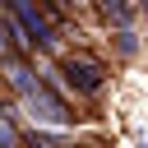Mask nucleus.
Segmentation results:
<instances>
[{"instance_id":"f257e3e1","label":"nucleus","mask_w":148,"mask_h":148,"mask_svg":"<svg viewBox=\"0 0 148 148\" xmlns=\"http://www.w3.org/2000/svg\"><path fill=\"white\" fill-rule=\"evenodd\" d=\"M9 18L23 28V37H28V46L37 51H46V46H56V23H51V14H46V5L42 0H9Z\"/></svg>"},{"instance_id":"0eeeda50","label":"nucleus","mask_w":148,"mask_h":148,"mask_svg":"<svg viewBox=\"0 0 148 148\" xmlns=\"http://www.w3.org/2000/svg\"><path fill=\"white\" fill-rule=\"evenodd\" d=\"M0 143H18V130H9V125H0Z\"/></svg>"},{"instance_id":"f03ea898","label":"nucleus","mask_w":148,"mask_h":148,"mask_svg":"<svg viewBox=\"0 0 148 148\" xmlns=\"http://www.w3.org/2000/svg\"><path fill=\"white\" fill-rule=\"evenodd\" d=\"M60 69H65L69 88H74V92H88V97H92V92L102 88V79H106V65H102L97 56H88V51L65 56V65H60Z\"/></svg>"},{"instance_id":"39448f33","label":"nucleus","mask_w":148,"mask_h":148,"mask_svg":"<svg viewBox=\"0 0 148 148\" xmlns=\"http://www.w3.org/2000/svg\"><path fill=\"white\" fill-rule=\"evenodd\" d=\"M102 5V18L111 28H130L134 23V0H97Z\"/></svg>"},{"instance_id":"423d86ee","label":"nucleus","mask_w":148,"mask_h":148,"mask_svg":"<svg viewBox=\"0 0 148 148\" xmlns=\"http://www.w3.org/2000/svg\"><path fill=\"white\" fill-rule=\"evenodd\" d=\"M14 56V42H9V18H0V60Z\"/></svg>"},{"instance_id":"20e7f679","label":"nucleus","mask_w":148,"mask_h":148,"mask_svg":"<svg viewBox=\"0 0 148 148\" xmlns=\"http://www.w3.org/2000/svg\"><path fill=\"white\" fill-rule=\"evenodd\" d=\"M5 65H9V88H14L18 97H28V92L42 83V79L32 74V65H28V60H18V56H5Z\"/></svg>"},{"instance_id":"6e6552de","label":"nucleus","mask_w":148,"mask_h":148,"mask_svg":"<svg viewBox=\"0 0 148 148\" xmlns=\"http://www.w3.org/2000/svg\"><path fill=\"white\" fill-rule=\"evenodd\" d=\"M139 5H143V9H148V0H139Z\"/></svg>"},{"instance_id":"7ed1b4c3","label":"nucleus","mask_w":148,"mask_h":148,"mask_svg":"<svg viewBox=\"0 0 148 148\" xmlns=\"http://www.w3.org/2000/svg\"><path fill=\"white\" fill-rule=\"evenodd\" d=\"M28 106H32L37 116H46V120H69V102H65L51 83H37V88L28 92Z\"/></svg>"}]
</instances>
